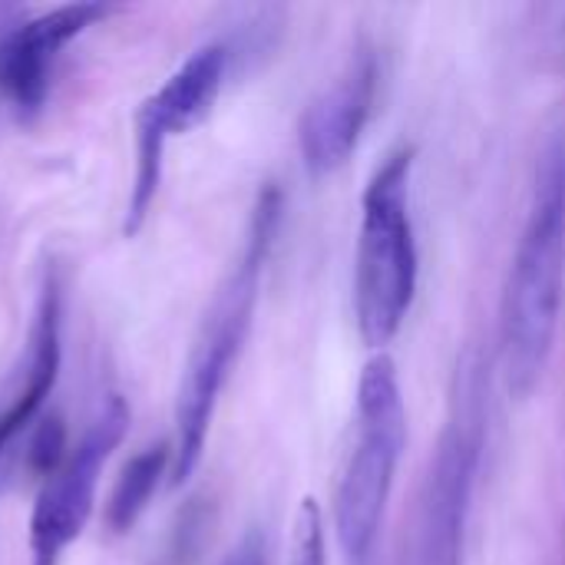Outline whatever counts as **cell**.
Returning <instances> with one entry per match:
<instances>
[{
    "instance_id": "obj_12",
    "label": "cell",
    "mask_w": 565,
    "mask_h": 565,
    "mask_svg": "<svg viewBox=\"0 0 565 565\" xmlns=\"http://www.w3.org/2000/svg\"><path fill=\"white\" fill-rule=\"evenodd\" d=\"M166 139L169 136L162 129H156L142 116H136V182H132V195H129V209H126V222H122L126 238L139 235V228L146 225V215L156 202V192L162 182Z\"/></svg>"
},
{
    "instance_id": "obj_14",
    "label": "cell",
    "mask_w": 565,
    "mask_h": 565,
    "mask_svg": "<svg viewBox=\"0 0 565 565\" xmlns=\"http://www.w3.org/2000/svg\"><path fill=\"white\" fill-rule=\"evenodd\" d=\"M66 430H63V420L60 417H50L43 420L33 437H30V450H26V463L33 473L40 477H53L63 463H66Z\"/></svg>"
},
{
    "instance_id": "obj_1",
    "label": "cell",
    "mask_w": 565,
    "mask_h": 565,
    "mask_svg": "<svg viewBox=\"0 0 565 565\" xmlns=\"http://www.w3.org/2000/svg\"><path fill=\"white\" fill-rule=\"evenodd\" d=\"M281 218V192L268 185L258 195V205L248 222V235L242 245V255L222 288L215 291L202 328L195 334V344L189 351V364L179 384L175 401V447H172V483L182 487L205 450L209 427L215 417V404L228 384V374L245 348V338L252 331V315L258 305L262 271L268 248L275 242Z\"/></svg>"
},
{
    "instance_id": "obj_6",
    "label": "cell",
    "mask_w": 565,
    "mask_h": 565,
    "mask_svg": "<svg viewBox=\"0 0 565 565\" xmlns=\"http://www.w3.org/2000/svg\"><path fill=\"white\" fill-rule=\"evenodd\" d=\"M483 447L480 407L473 397H454V414L444 427L437 460L427 483V556L430 565H460L470 497Z\"/></svg>"
},
{
    "instance_id": "obj_9",
    "label": "cell",
    "mask_w": 565,
    "mask_h": 565,
    "mask_svg": "<svg viewBox=\"0 0 565 565\" xmlns=\"http://www.w3.org/2000/svg\"><path fill=\"white\" fill-rule=\"evenodd\" d=\"M26 354L23 364L0 404V454L23 434V427L33 424L40 407L56 387L60 364H63V281L56 268H46L36 311L26 334Z\"/></svg>"
},
{
    "instance_id": "obj_11",
    "label": "cell",
    "mask_w": 565,
    "mask_h": 565,
    "mask_svg": "<svg viewBox=\"0 0 565 565\" xmlns=\"http://www.w3.org/2000/svg\"><path fill=\"white\" fill-rule=\"evenodd\" d=\"M169 463H172V450L166 444H156V447H146L142 454H136L122 467V473H119V480L113 487L109 507H106V523H109L113 533L122 536L139 523V516L152 503V497L159 490V480L166 477Z\"/></svg>"
},
{
    "instance_id": "obj_13",
    "label": "cell",
    "mask_w": 565,
    "mask_h": 565,
    "mask_svg": "<svg viewBox=\"0 0 565 565\" xmlns=\"http://www.w3.org/2000/svg\"><path fill=\"white\" fill-rule=\"evenodd\" d=\"M288 565H328L324 546V516L318 500H301L295 516V536H291V563Z\"/></svg>"
},
{
    "instance_id": "obj_3",
    "label": "cell",
    "mask_w": 565,
    "mask_h": 565,
    "mask_svg": "<svg viewBox=\"0 0 565 565\" xmlns=\"http://www.w3.org/2000/svg\"><path fill=\"white\" fill-rule=\"evenodd\" d=\"M414 149H397L371 175L364 189V215L354 262V311L361 341L371 351H384L417 295V238L407 205Z\"/></svg>"
},
{
    "instance_id": "obj_4",
    "label": "cell",
    "mask_w": 565,
    "mask_h": 565,
    "mask_svg": "<svg viewBox=\"0 0 565 565\" xmlns=\"http://www.w3.org/2000/svg\"><path fill=\"white\" fill-rule=\"evenodd\" d=\"M404 444H407V407H404L397 367L381 351L361 371L358 444L344 463L334 497L338 543L351 559H364L381 533Z\"/></svg>"
},
{
    "instance_id": "obj_7",
    "label": "cell",
    "mask_w": 565,
    "mask_h": 565,
    "mask_svg": "<svg viewBox=\"0 0 565 565\" xmlns=\"http://www.w3.org/2000/svg\"><path fill=\"white\" fill-rule=\"evenodd\" d=\"M106 13H113L109 3L79 0L20 20L0 33V93L23 119L43 109L56 53Z\"/></svg>"
},
{
    "instance_id": "obj_5",
    "label": "cell",
    "mask_w": 565,
    "mask_h": 565,
    "mask_svg": "<svg viewBox=\"0 0 565 565\" xmlns=\"http://www.w3.org/2000/svg\"><path fill=\"white\" fill-rule=\"evenodd\" d=\"M126 430H129V407L122 397H109L106 407L93 417V424L79 437V444L70 450L66 463L46 480V487L36 497L30 516V563L60 565L63 553L83 536L93 516L103 463L122 444Z\"/></svg>"
},
{
    "instance_id": "obj_10",
    "label": "cell",
    "mask_w": 565,
    "mask_h": 565,
    "mask_svg": "<svg viewBox=\"0 0 565 565\" xmlns=\"http://www.w3.org/2000/svg\"><path fill=\"white\" fill-rule=\"evenodd\" d=\"M228 46L222 43H209L202 50H195L166 83L156 96H149L136 116L149 119L156 129H162L166 136L175 132H189L195 129L215 106L225 73H228Z\"/></svg>"
},
{
    "instance_id": "obj_15",
    "label": "cell",
    "mask_w": 565,
    "mask_h": 565,
    "mask_svg": "<svg viewBox=\"0 0 565 565\" xmlns=\"http://www.w3.org/2000/svg\"><path fill=\"white\" fill-rule=\"evenodd\" d=\"M222 565H268V543L262 530H248Z\"/></svg>"
},
{
    "instance_id": "obj_8",
    "label": "cell",
    "mask_w": 565,
    "mask_h": 565,
    "mask_svg": "<svg viewBox=\"0 0 565 565\" xmlns=\"http://www.w3.org/2000/svg\"><path fill=\"white\" fill-rule=\"evenodd\" d=\"M374 86H377L374 53L361 50L348 63V70L321 96L311 99L298 126V142H301L305 166L315 175L338 172L354 156L374 106Z\"/></svg>"
},
{
    "instance_id": "obj_2",
    "label": "cell",
    "mask_w": 565,
    "mask_h": 565,
    "mask_svg": "<svg viewBox=\"0 0 565 565\" xmlns=\"http://www.w3.org/2000/svg\"><path fill=\"white\" fill-rule=\"evenodd\" d=\"M565 285V142L540 162L536 192L503 295V371L530 397L553 358Z\"/></svg>"
}]
</instances>
